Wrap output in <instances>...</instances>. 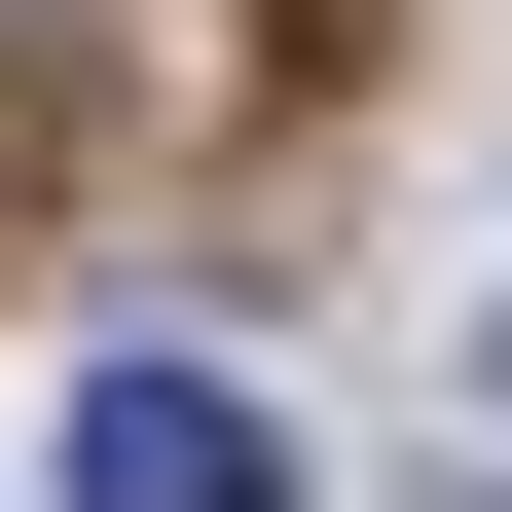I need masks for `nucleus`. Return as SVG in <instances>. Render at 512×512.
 I'll return each instance as SVG.
<instances>
[{"instance_id": "nucleus-1", "label": "nucleus", "mask_w": 512, "mask_h": 512, "mask_svg": "<svg viewBox=\"0 0 512 512\" xmlns=\"http://www.w3.org/2000/svg\"><path fill=\"white\" fill-rule=\"evenodd\" d=\"M74 512H293V439L220 366H74Z\"/></svg>"}, {"instance_id": "nucleus-2", "label": "nucleus", "mask_w": 512, "mask_h": 512, "mask_svg": "<svg viewBox=\"0 0 512 512\" xmlns=\"http://www.w3.org/2000/svg\"><path fill=\"white\" fill-rule=\"evenodd\" d=\"M476 403H512V330H476Z\"/></svg>"}]
</instances>
